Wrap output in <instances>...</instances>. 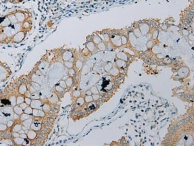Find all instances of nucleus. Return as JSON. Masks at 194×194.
<instances>
[{
  "label": "nucleus",
  "instance_id": "nucleus-1",
  "mask_svg": "<svg viewBox=\"0 0 194 194\" xmlns=\"http://www.w3.org/2000/svg\"><path fill=\"white\" fill-rule=\"evenodd\" d=\"M27 32L24 30H21L16 33L10 40V44L19 43L24 41L26 37Z\"/></svg>",
  "mask_w": 194,
  "mask_h": 194
},
{
  "label": "nucleus",
  "instance_id": "nucleus-2",
  "mask_svg": "<svg viewBox=\"0 0 194 194\" xmlns=\"http://www.w3.org/2000/svg\"><path fill=\"white\" fill-rule=\"evenodd\" d=\"M14 14L18 23L20 24H23L24 21L28 19V17H27V13L24 11V10H17L14 12Z\"/></svg>",
  "mask_w": 194,
  "mask_h": 194
},
{
  "label": "nucleus",
  "instance_id": "nucleus-3",
  "mask_svg": "<svg viewBox=\"0 0 194 194\" xmlns=\"http://www.w3.org/2000/svg\"><path fill=\"white\" fill-rule=\"evenodd\" d=\"M49 67V63L47 59H43L38 65V69L41 71L42 74H45L46 73Z\"/></svg>",
  "mask_w": 194,
  "mask_h": 194
},
{
  "label": "nucleus",
  "instance_id": "nucleus-4",
  "mask_svg": "<svg viewBox=\"0 0 194 194\" xmlns=\"http://www.w3.org/2000/svg\"><path fill=\"white\" fill-rule=\"evenodd\" d=\"M73 57V54L70 50L67 49L62 53V59L64 62L71 61Z\"/></svg>",
  "mask_w": 194,
  "mask_h": 194
},
{
  "label": "nucleus",
  "instance_id": "nucleus-5",
  "mask_svg": "<svg viewBox=\"0 0 194 194\" xmlns=\"http://www.w3.org/2000/svg\"><path fill=\"white\" fill-rule=\"evenodd\" d=\"M23 30H25L26 32L31 30L32 28V22L30 19H27L26 21H24L23 24H21Z\"/></svg>",
  "mask_w": 194,
  "mask_h": 194
},
{
  "label": "nucleus",
  "instance_id": "nucleus-6",
  "mask_svg": "<svg viewBox=\"0 0 194 194\" xmlns=\"http://www.w3.org/2000/svg\"><path fill=\"white\" fill-rule=\"evenodd\" d=\"M6 15L9 19L10 21L11 22V24H16L17 23H18V21L14 14V12H10L8 14H6Z\"/></svg>",
  "mask_w": 194,
  "mask_h": 194
},
{
  "label": "nucleus",
  "instance_id": "nucleus-7",
  "mask_svg": "<svg viewBox=\"0 0 194 194\" xmlns=\"http://www.w3.org/2000/svg\"><path fill=\"white\" fill-rule=\"evenodd\" d=\"M64 65L66 68L69 69L73 68L74 63L73 62L71 61H66V62H64Z\"/></svg>",
  "mask_w": 194,
  "mask_h": 194
},
{
  "label": "nucleus",
  "instance_id": "nucleus-8",
  "mask_svg": "<svg viewBox=\"0 0 194 194\" xmlns=\"http://www.w3.org/2000/svg\"><path fill=\"white\" fill-rule=\"evenodd\" d=\"M12 24L14 28V30L17 32V33L21 30H23V28H22V25L21 24L17 23L16 24Z\"/></svg>",
  "mask_w": 194,
  "mask_h": 194
},
{
  "label": "nucleus",
  "instance_id": "nucleus-9",
  "mask_svg": "<svg viewBox=\"0 0 194 194\" xmlns=\"http://www.w3.org/2000/svg\"><path fill=\"white\" fill-rule=\"evenodd\" d=\"M87 48H88L89 50L92 51V50H94V48H95L94 44H93L91 42H90V43H89L87 45Z\"/></svg>",
  "mask_w": 194,
  "mask_h": 194
},
{
  "label": "nucleus",
  "instance_id": "nucleus-10",
  "mask_svg": "<svg viewBox=\"0 0 194 194\" xmlns=\"http://www.w3.org/2000/svg\"><path fill=\"white\" fill-rule=\"evenodd\" d=\"M82 67V63L80 61H77V62L76 63V67L78 69H79L80 68H81Z\"/></svg>",
  "mask_w": 194,
  "mask_h": 194
},
{
  "label": "nucleus",
  "instance_id": "nucleus-11",
  "mask_svg": "<svg viewBox=\"0 0 194 194\" xmlns=\"http://www.w3.org/2000/svg\"><path fill=\"white\" fill-rule=\"evenodd\" d=\"M75 74V71H74V70L73 68H71V69H69V71H68V74L70 75H74Z\"/></svg>",
  "mask_w": 194,
  "mask_h": 194
},
{
  "label": "nucleus",
  "instance_id": "nucleus-12",
  "mask_svg": "<svg viewBox=\"0 0 194 194\" xmlns=\"http://www.w3.org/2000/svg\"><path fill=\"white\" fill-rule=\"evenodd\" d=\"M72 78L71 77H69L68 79L66 80V84L68 85V86H69V85H71L72 84Z\"/></svg>",
  "mask_w": 194,
  "mask_h": 194
},
{
  "label": "nucleus",
  "instance_id": "nucleus-13",
  "mask_svg": "<svg viewBox=\"0 0 194 194\" xmlns=\"http://www.w3.org/2000/svg\"><path fill=\"white\" fill-rule=\"evenodd\" d=\"M24 0H10L9 2L13 4H17L23 2Z\"/></svg>",
  "mask_w": 194,
  "mask_h": 194
},
{
  "label": "nucleus",
  "instance_id": "nucleus-14",
  "mask_svg": "<svg viewBox=\"0 0 194 194\" xmlns=\"http://www.w3.org/2000/svg\"><path fill=\"white\" fill-rule=\"evenodd\" d=\"M178 128V125H177V126H173V128H172V129H171V133H172V132H174V131H175V130H176V129H177Z\"/></svg>",
  "mask_w": 194,
  "mask_h": 194
},
{
  "label": "nucleus",
  "instance_id": "nucleus-15",
  "mask_svg": "<svg viewBox=\"0 0 194 194\" xmlns=\"http://www.w3.org/2000/svg\"><path fill=\"white\" fill-rule=\"evenodd\" d=\"M171 140V137H169L168 139H167V140H166V143H169V142H170V141Z\"/></svg>",
  "mask_w": 194,
  "mask_h": 194
},
{
  "label": "nucleus",
  "instance_id": "nucleus-16",
  "mask_svg": "<svg viewBox=\"0 0 194 194\" xmlns=\"http://www.w3.org/2000/svg\"><path fill=\"white\" fill-rule=\"evenodd\" d=\"M7 1H9L10 0H7Z\"/></svg>",
  "mask_w": 194,
  "mask_h": 194
}]
</instances>
